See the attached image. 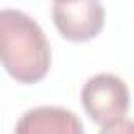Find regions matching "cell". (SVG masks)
<instances>
[{
  "mask_svg": "<svg viewBox=\"0 0 134 134\" xmlns=\"http://www.w3.org/2000/svg\"><path fill=\"white\" fill-rule=\"evenodd\" d=\"M54 2H71V0H54Z\"/></svg>",
  "mask_w": 134,
  "mask_h": 134,
  "instance_id": "5",
  "label": "cell"
},
{
  "mask_svg": "<svg viewBox=\"0 0 134 134\" xmlns=\"http://www.w3.org/2000/svg\"><path fill=\"white\" fill-rule=\"evenodd\" d=\"M80 103L86 115L103 130L109 132L117 124L128 119L130 111V90L126 82L113 73L92 75L80 94Z\"/></svg>",
  "mask_w": 134,
  "mask_h": 134,
  "instance_id": "2",
  "label": "cell"
},
{
  "mask_svg": "<svg viewBox=\"0 0 134 134\" xmlns=\"http://www.w3.org/2000/svg\"><path fill=\"white\" fill-rule=\"evenodd\" d=\"M52 21L65 40L90 42L105 27V6L100 4V0L54 2Z\"/></svg>",
  "mask_w": 134,
  "mask_h": 134,
  "instance_id": "3",
  "label": "cell"
},
{
  "mask_svg": "<svg viewBox=\"0 0 134 134\" xmlns=\"http://www.w3.org/2000/svg\"><path fill=\"white\" fill-rule=\"evenodd\" d=\"M19 134H82L77 115L63 107H34L21 115L15 126Z\"/></svg>",
  "mask_w": 134,
  "mask_h": 134,
  "instance_id": "4",
  "label": "cell"
},
{
  "mask_svg": "<svg viewBox=\"0 0 134 134\" xmlns=\"http://www.w3.org/2000/svg\"><path fill=\"white\" fill-rule=\"evenodd\" d=\"M50 44L44 29L19 8L0 10V65L19 84H38L50 69Z\"/></svg>",
  "mask_w": 134,
  "mask_h": 134,
  "instance_id": "1",
  "label": "cell"
}]
</instances>
